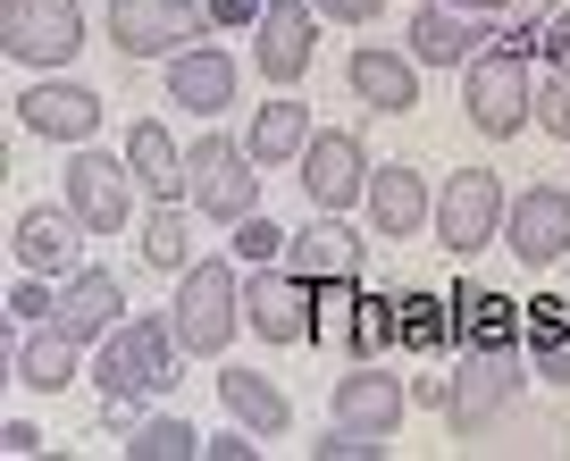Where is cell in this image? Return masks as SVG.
<instances>
[{
  "label": "cell",
  "instance_id": "7a4b0ae2",
  "mask_svg": "<svg viewBox=\"0 0 570 461\" xmlns=\"http://www.w3.org/2000/svg\"><path fill=\"white\" fill-rule=\"evenodd\" d=\"M529 59H537V51H512V42L495 35V42H487V51H479V59L462 68V118L479 126L487 143H512L520 126L537 118V85H529Z\"/></svg>",
  "mask_w": 570,
  "mask_h": 461
},
{
  "label": "cell",
  "instance_id": "9c48e42d",
  "mask_svg": "<svg viewBox=\"0 0 570 461\" xmlns=\"http://www.w3.org/2000/svg\"><path fill=\"white\" fill-rule=\"evenodd\" d=\"M244 327L261 344H320V285L294 268H252L244 277Z\"/></svg>",
  "mask_w": 570,
  "mask_h": 461
},
{
  "label": "cell",
  "instance_id": "5bb4252c",
  "mask_svg": "<svg viewBox=\"0 0 570 461\" xmlns=\"http://www.w3.org/2000/svg\"><path fill=\"white\" fill-rule=\"evenodd\" d=\"M320 9L311 0H268L261 9V26H252V59H261V85H277V92H294L311 76V35H320Z\"/></svg>",
  "mask_w": 570,
  "mask_h": 461
},
{
  "label": "cell",
  "instance_id": "7c38bea8",
  "mask_svg": "<svg viewBox=\"0 0 570 461\" xmlns=\"http://www.w3.org/2000/svg\"><path fill=\"white\" fill-rule=\"evenodd\" d=\"M9 109H18V126H26V135L68 143V151L101 135V92H92V85H76V76H59V68L42 76V85H26Z\"/></svg>",
  "mask_w": 570,
  "mask_h": 461
},
{
  "label": "cell",
  "instance_id": "ac0fdd59",
  "mask_svg": "<svg viewBox=\"0 0 570 461\" xmlns=\"http://www.w3.org/2000/svg\"><path fill=\"white\" fill-rule=\"evenodd\" d=\"M344 85H353L361 109H377V118H403V109H420V59L394 51V42H361V51L344 59Z\"/></svg>",
  "mask_w": 570,
  "mask_h": 461
},
{
  "label": "cell",
  "instance_id": "6da1fadb",
  "mask_svg": "<svg viewBox=\"0 0 570 461\" xmlns=\"http://www.w3.org/2000/svg\"><path fill=\"white\" fill-rule=\"evenodd\" d=\"M235 268H244L235 252H227V261L210 252V261H194V268L177 277L168 327H177V344H185L194 361H218V353L235 344V327H244V277H235Z\"/></svg>",
  "mask_w": 570,
  "mask_h": 461
},
{
  "label": "cell",
  "instance_id": "f546056e",
  "mask_svg": "<svg viewBox=\"0 0 570 461\" xmlns=\"http://www.w3.org/2000/svg\"><path fill=\"white\" fill-rule=\"evenodd\" d=\"M394 327H403V353H445L453 344V302L445 294H403Z\"/></svg>",
  "mask_w": 570,
  "mask_h": 461
},
{
  "label": "cell",
  "instance_id": "d4e9b609",
  "mask_svg": "<svg viewBox=\"0 0 570 461\" xmlns=\"http://www.w3.org/2000/svg\"><path fill=\"white\" fill-rule=\"evenodd\" d=\"M126 168L151 202H185V143L168 135L160 118H135L126 126Z\"/></svg>",
  "mask_w": 570,
  "mask_h": 461
},
{
  "label": "cell",
  "instance_id": "ffe728a7",
  "mask_svg": "<svg viewBox=\"0 0 570 461\" xmlns=\"http://www.w3.org/2000/svg\"><path fill=\"white\" fill-rule=\"evenodd\" d=\"M51 320L68 327L76 344H101L109 327L126 320V277H118V268H92V261L68 268V277H59V311H51Z\"/></svg>",
  "mask_w": 570,
  "mask_h": 461
},
{
  "label": "cell",
  "instance_id": "4fadbf2b",
  "mask_svg": "<svg viewBox=\"0 0 570 461\" xmlns=\"http://www.w3.org/2000/svg\"><path fill=\"white\" fill-rule=\"evenodd\" d=\"M503 252H512L520 268H562L570 261V185H529V194H512Z\"/></svg>",
  "mask_w": 570,
  "mask_h": 461
},
{
  "label": "cell",
  "instance_id": "8992f818",
  "mask_svg": "<svg viewBox=\"0 0 570 461\" xmlns=\"http://www.w3.org/2000/svg\"><path fill=\"white\" fill-rule=\"evenodd\" d=\"M529 361L520 353H462V370H453V394H445V428L453 437H487V428L503 420V411L529 394Z\"/></svg>",
  "mask_w": 570,
  "mask_h": 461
},
{
  "label": "cell",
  "instance_id": "2e32d148",
  "mask_svg": "<svg viewBox=\"0 0 570 461\" xmlns=\"http://www.w3.org/2000/svg\"><path fill=\"white\" fill-rule=\"evenodd\" d=\"M85 218L68 210V202H35V210H18V227H9V252H18V268H35V277H68V268H85L76 252H85Z\"/></svg>",
  "mask_w": 570,
  "mask_h": 461
},
{
  "label": "cell",
  "instance_id": "f1b7e54d",
  "mask_svg": "<svg viewBox=\"0 0 570 461\" xmlns=\"http://www.w3.org/2000/svg\"><path fill=\"white\" fill-rule=\"evenodd\" d=\"M194 218L202 210H185V202H151V218H142V261L185 277V268H194Z\"/></svg>",
  "mask_w": 570,
  "mask_h": 461
},
{
  "label": "cell",
  "instance_id": "4dcf8cb0",
  "mask_svg": "<svg viewBox=\"0 0 570 461\" xmlns=\"http://www.w3.org/2000/svg\"><path fill=\"white\" fill-rule=\"evenodd\" d=\"M202 444L210 437H202L194 420H142L135 437H126V461H194Z\"/></svg>",
  "mask_w": 570,
  "mask_h": 461
},
{
  "label": "cell",
  "instance_id": "4316f807",
  "mask_svg": "<svg viewBox=\"0 0 570 461\" xmlns=\"http://www.w3.org/2000/svg\"><path fill=\"white\" fill-rule=\"evenodd\" d=\"M320 336H327V344H344L353 361H386L394 344H403V327H394V302H386V294H370V302L353 294V302L336 311V320L320 327Z\"/></svg>",
  "mask_w": 570,
  "mask_h": 461
},
{
  "label": "cell",
  "instance_id": "44dd1931",
  "mask_svg": "<svg viewBox=\"0 0 570 461\" xmlns=\"http://www.w3.org/2000/svg\"><path fill=\"white\" fill-rule=\"evenodd\" d=\"M520 327H529V311H520L512 294H495V285H462L453 294V344L462 353H520Z\"/></svg>",
  "mask_w": 570,
  "mask_h": 461
},
{
  "label": "cell",
  "instance_id": "60d3db41",
  "mask_svg": "<svg viewBox=\"0 0 570 461\" xmlns=\"http://www.w3.org/2000/svg\"><path fill=\"white\" fill-rule=\"evenodd\" d=\"M0 453H42V428L35 420H0Z\"/></svg>",
  "mask_w": 570,
  "mask_h": 461
},
{
  "label": "cell",
  "instance_id": "8fae6325",
  "mask_svg": "<svg viewBox=\"0 0 570 461\" xmlns=\"http://www.w3.org/2000/svg\"><path fill=\"white\" fill-rule=\"evenodd\" d=\"M68 210L85 218L92 235H126V218H135V168L126 160H109V151H92V143H76V160H68Z\"/></svg>",
  "mask_w": 570,
  "mask_h": 461
},
{
  "label": "cell",
  "instance_id": "3957f363",
  "mask_svg": "<svg viewBox=\"0 0 570 461\" xmlns=\"http://www.w3.org/2000/svg\"><path fill=\"white\" fill-rule=\"evenodd\" d=\"M177 361H185L177 327L126 311V320L92 344V386L101 394H160V386H177Z\"/></svg>",
  "mask_w": 570,
  "mask_h": 461
},
{
  "label": "cell",
  "instance_id": "ba28073f",
  "mask_svg": "<svg viewBox=\"0 0 570 461\" xmlns=\"http://www.w3.org/2000/svg\"><path fill=\"white\" fill-rule=\"evenodd\" d=\"M0 51L18 68H68L85 51V9L76 0H0Z\"/></svg>",
  "mask_w": 570,
  "mask_h": 461
},
{
  "label": "cell",
  "instance_id": "d6986e66",
  "mask_svg": "<svg viewBox=\"0 0 570 461\" xmlns=\"http://www.w3.org/2000/svg\"><path fill=\"white\" fill-rule=\"evenodd\" d=\"M235 92H244V68H235V51H218V42H194V51L168 59V109L218 118V109H235Z\"/></svg>",
  "mask_w": 570,
  "mask_h": 461
},
{
  "label": "cell",
  "instance_id": "5b68a950",
  "mask_svg": "<svg viewBox=\"0 0 570 461\" xmlns=\"http://www.w3.org/2000/svg\"><path fill=\"white\" fill-rule=\"evenodd\" d=\"M503 218H512L503 177H495V168H462V177L436 185V218H428V235H436L453 261H479L487 244H503Z\"/></svg>",
  "mask_w": 570,
  "mask_h": 461
},
{
  "label": "cell",
  "instance_id": "8d00e7d4",
  "mask_svg": "<svg viewBox=\"0 0 570 461\" xmlns=\"http://www.w3.org/2000/svg\"><path fill=\"white\" fill-rule=\"evenodd\" d=\"M202 453H210V461H252V453H261V428H244V420H235V428H218V437L202 444Z\"/></svg>",
  "mask_w": 570,
  "mask_h": 461
},
{
  "label": "cell",
  "instance_id": "836d02e7",
  "mask_svg": "<svg viewBox=\"0 0 570 461\" xmlns=\"http://www.w3.org/2000/svg\"><path fill=\"white\" fill-rule=\"evenodd\" d=\"M377 453H386V437H370V428H327V437L320 444H311V461H377Z\"/></svg>",
  "mask_w": 570,
  "mask_h": 461
},
{
  "label": "cell",
  "instance_id": "30bf717a",
  "mask_svg": "<svg viewBox=\"0 0 570 461\" xmlns=\"http://www.w3.org/2000/svg\"><path fill=\"white\" fill-rule=\"evenodd\" d=\"M294 177H303V194H311V210H353V202H370V151H361V135L353 126H320L311 135V151L294 160Z\"/></svg>",
  "mask_w": 570,
  "mask_h": 461
},
{
  "label": "cell",
  "instance_id": "b9f144b4",
  "mask_svg": "<svg viewBox=\"0 0 570 461\" xmlns=\"http://www.w3.org/2000/svg\"><path fill=\"white\" fill-rule=\"evenodd\" d=\"M445 394H453V377H411V403H428V411H445Z\"/></svg>",
  "mask_w": 570,
  "mask_h": 461
},
{
  "label": "cell",
  "instance_id": "9a60e30c",
  "mask_svg": "<svg viewBox=\"0 0 570 461\" xmlns=\"http://www.w3.org/2000/svg\"><path fill=\"white\" fill-rule=\"evenodd\" d=\"M403 42H411L420 68H470V59L495 42V18H470V9H445V0H420L411 26H403Z\"/></svg>",
  "mask_w": 570,
  "mask_h": 461
},
{
  "label": "cell",
  "instance_id": "74e56055",
  "mask_svg": "<svg viewBox=\"0 0 570 461\" xmlns=\"http://www.w3.org/2000/svg\"><path fill=\"white\" fill-rule=\"evenodd\" d=\"M311 9H320L327 26H370L377 9H386V0H311Z\"/></svg>",
  "mask_w": 570,
  "mask_h": 461
},
{
  "label": "cell",
  "instance_id": "83f0119b",
  "mask_svg": "<svg viewBox=\"0 0 570 461\" xmlns=\"http://www.w3.org/2000/svg\"><path fill=\"white\" fill-rule=\"evenodd\" d=\"M218 403H227L244 428H261V437H285V428H294L285 386H277V377H261V370H218Z\"/></svg>",
  "mask_w": 570,
  "mask_h": 461
},
{
  "label": "cell",
  "instance_id": "277c9868",
  "mask_svg": "<svg viewBox=\"0 0 570 461\" xmlns=\"http://www.w3.org/2000/svg\"><path fill=\"white\" fill-rule=\"evenodd\" d=\"M185 202L202 218H218V227L261 210V160H252V143L244 135H194V151H185Z\"/></svg>",
  "mask_w": 570,
  "mask_h": 461
},
{
  "label": "cell",
  "instance_id": "cb8c5ba5",
  "mask_svg": "<svg viewBox=\"0 0 570 461\" xmlns=\"http://www.w3.org/2000/svg\"><path fill=\"white\" fill-rule=\"evenodd\" d=\"M285 268H294V277H311V285H327V277H361V235L344 227L336 210H311V227L294 235Z\"/></svg>",
  "mask_w": 570,
  "mask_h": 461
},
{
  "label": "cell",
  "instance_id": "ab89813d",
  "mask_svg": "<svg viewBox=\"0 0 570 461\" xmlns=\"http://www.w3.org/2000/svg\"><path fill=\"white\" fill-rule=\"evenodd\" d=\"M202 9H210L218 26H261V9H268V0H202Z\"/></svg>",
  "mask_w": 570,
  "mask_h": 461
},
{
  "label": "cell",
  "instance_id": "1f68e13d",
  "mask_svg": "<svg viewBox=\"0 0 570 461\" xmlns=\"http://www.w3.org/2000/svg\"><path fill=\"white\" fill-rule=\"evenodd\" d=\"M227 252H235L244 268H277L285 252H294V235H285L268 210H252V218H235V227H227Z\"/></svg>",
  "mask_w": 570,
  "mask_h": 461
},
{
  "label": "cell",
  "instance_id": "7bdbcfd3",
  "mask_svg": "<svg viewBox=\"0 0 570 461\" xmlns=\"http://www.w3.org/2000/svg\"><path fill=\"white\" fill-rule=\"evenodd\" d=\"M445 9H470V18H503L512 0H445Z\"/></svg>",
  "mask_w": 570,
  "mask_h": 461
},
{
  "label": "cell",
  "instance_id": "f35d334b",
  "mask_svg": "<svg viewBox=\"0 0 570 461\" xmlns=\"http://www.w3.org/2000/svg\"><path fill=\"white\" fill-rule=\"evenodd\" d=\"M546 59H553V76H570V9L546 18Z\"/></svg>",
  "mask_w": 570,
  "mask_h": 461
},
{
  "label": "cell",
  "instance_id": "52a82bcc",
  "mask_svg": "<svg viewBox=\"0 0 570 461\" xmlns=\"http://www.w3.org/2000/svg\"><path fill=\"white\" fill-rule=\"evenodd\" d=\"M210 9H194V0H109V42H118V59H177L194 51V42H210Z\"/></svg>",
  "mask_w": 570,
  "mask_h": 461
},
{
  "label": "cell",
  "instance_id": "603a6c76",
  "mask_svg": "<svg viewBox=\"0 0 570 461\" xmlns=\"http://www.w3.org/2000/svg\"><path fill=\"white\" fill-rule=\"evenodd\" d=\"M311 135H320V118H311V101H294V92L261 101L252 126H244V143H252V160H261V168H294L311 151Z\"/></svg>",
  "mask_w": 570,
  "mask_h": 461
},
{
  "label": "cell",
  "instance_id": "d6a6232c",
  "mask_svg": "<svg viewBox=\"0 0 570 461\" xmlns=\"http://www.w3.org/2000/svg\"><path fill=\"white\" fill-rule=\"evenodd\" d=\"M51 311H59V285L26 268V277L9 285V320H18V327H42V320H51Z\"/></svg>",
  "mask_w": 570,
  "mask_h": 461
},
{
  "label": "cell",
  "instance_id": "e575fe53",
  "mask_svg": "<svg viewBox=\"0 0 570 461\" xmlns=\"http://www.w3.org/2000/svg\"><path fill=\"white\" fill-rule=\"evenodd\" d=\"M529 370L546 377V386H570V327H546V336H529Z\"/></svg>",
  "mask_w": 570,
  "mask_h": 461
},
{
  "label": "cell",
  "instance_id": "7402d4cb",
  "mask_svg": "<svg viewBox=\"0 0 570 461\" xmlns=\"http://www.w3.org/2000/svg\"><path fill=\"white\" fill-rule=\"evenodd\" d=\"M428 218H436V194H428L420 168H370V227L386 235V244H403V235H420Z\"/></svg>",
  "mask_w": 570,
  "mask_h": 461
},
{
  "label": "cell",
  "instance_id": "e0dca14e",
  "mask_svg": "<svg viewBox=\"0 0 570 461\" xmlns=\"http://www.w3.org/2000/svg\"><path fill=\"white\" fill-rule=\"evenodd\" d=\"M327 411H336L344 428H370V437H394L411 411V386L386 370V361H353V370L336 377V394H327Z\"/></svg>",
  "mask_w": 570,
  "mask_h": 461
},
{
  "label": "cell",
  "instance_id": "ee69618b",
  "mask_svg": "<svg viewBox=\"0 0 570 461\" xmlns=\"http://www.w3.org/2000/svg\"><path fill=\"white\" fill-rule=\"evenodd\" d=\"M553 9H562V0H520V18H553Z\"/></svg>",
  "mask_w": 570,
  "mask_h": 461
},
{
  "label": "cell",
  "instance_id": "484cf974",
  "mask_svg": "<svg viewBox=\"0 0 570 461\" xmlns=\"http://www.w3.org/2000/svg\"><path fill=\"white\" fill-rule=\"evenodd\" d=\"M76 353H85V344H76L59 320H42V327H26V336H18L9 370H18L26 394H59V386H76Z\"/></svg>",
  "mask_w": 570,
  "mask_h": 461
},
{
  "label": "cell",
  "instance_id": "d590c367",
  "mask_svg": "<svg viewBox=\"0 0 570 461\" xmlns=\"http://www.w3.org/2000/svg\"><path fill=\"white\" fill-rule=\"evenodd\" d=\"M537 126H546L553 143H570V76H546V85H537Z\"/></svg>",
  "mask_w": 570,
  "mask_h": 461
}]
</instances>
